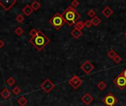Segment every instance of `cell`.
Here are the masks:
<instances>
[{"instance_id": "cell-24", "label": "cell", "mask_w": 126, "mask_h": 106, "mask_svg": "<svg viewBox=\"0 0 126 106\" xmlns=\"http://www.w3.org/2000/svg\"><path fill=\"white\" fill-rule=\"evenodd\" d=\"M79 5H80V2L78 1V0H74V1H72L71 2V6L74 9L76 8H78L79 6Z\"/></svg>"}, {"instance_id": "cell-26", "label": "cell", "mask_w": 126, "mask_h": 106, "mask_svg": "<svg viewBox=\"0 0 126 106\" xmlns=\"http://www.w3.org/2000/svg\"><path fill=\"white\" fill-rule=\"evenodd\" d=\"M88 16L91 18H94L96 16V12L94 11V10L91 9L88 11Z\"/></svg>"}, {"instance_id": "cell-6", "label": "cell", "mask_w": 126, "mask_h": 106, "mask_svg": "<svg viewBox=\"0 0 126 106\" xmlns=\"http://www.w3.org/2000/svg\"><path fill=\"white\" fill-rule=\"evenodd\" d=\"M103 102L106 106H114L117 103V99L112 93H108L103 99Z\"/></svg>"}, {"instance_id": "cell-20", "label": "cell", "mask_w": 126, "mask_h": 106, "mask_svg": "<svg viewBox=\"0 0 126 106\" xmlns=\"http://www.w3.org/2000/svg\"><path fill=\"white\" fill-rule=\"evenodd\" d=\"M6 83L9 86H13L15 83H16V80L13 77H9L7 80H6Z\"/></svg>"}, {"instance_id": "cell-14", "label": "cell", "mask_w": 126, "mask_h": 106, "mask_svg": "<svg viewBox=\"0 0 126 106\" xmlns=\"http://www.w3.org/2000/svg\"><path fill=\"white\" fill-rule=\"evenodd\" d=\"M10 91L8 89V88H4L2 91H1V93H0V95H1V97H2V98H4L5 99H8L9 97H10Z\"/></svg>"}, {"instance_id": "cell-10", "label": "cell", "mask_w": 126, "mask_h": 106, "mask_svg": "<svg viewBox=\"0 0 126 106\" xmlns=\"http://www.w3.org/2000/svg\"><path fill=\"white\" fill-rule=\"evenodd\" d=\"M81 100H82V102H83L85 105H89L91 104V102L94 100V98H93V97H92L90 94L86 93L85 95H83V96L81 97Z\"/></svg>"}, {"instance_id": "cell-28", "label": "cell", "mask_w": 126, "mask_h": 106, "mask_svg": "<svg viewBox=\"0 0 126 106\" xmlns=\"http://www.w3.org/2000/svg\"><path fill=\"white\" fill-rule=\"evenodd\" d=\"M122 58H121L119 55H117L114 58V59H113V61H114L116 63H119L122 61Z\"/></svg>"}, {"instance_id": "cell-31", "label": "cell", "mask_w": 126, "mask_h": 106, "mask_svg": "<svg viewBox=\"0 0 126 106\" xmlns=\"http://www.w3.org/2000/svg\"><path fill=\"white\" fill-rule=\"evenodd\" d=\"M122 73V74L124 75V77L126 78V69H125V70H124Z\"/></svg>"}, {"instance_id": "cell-17", "label": "cell", "mask_w": 126, "mask_h": 106, "mask_svg": "<svg viewBox=\"0 0 126 106\" xmlns=\"http://www.w3.org/2000/svg\"><path fill=\"white\" fill-rule=\"evenodd\" d=\"M91 22H92V24L94 25V26H99V24L101 23V19H100L97 16H95L94 18H92L91 19Z\"/></svg>"}, {"instance_id": "cell-25", "label": "cell", "mask_w": 126, "mask_h": 106, "mask_svg": "<svg viewBox=\"0 0 126 106\" xmlns=\"http://www.w3.org/2000/svg\"><path fill=\"white\" fill-rule=\"evenodd\" d=\"M21 88H20L18 86H16V87L13 89V91H12V92H13L15 95L19 94L21 93Z\"/></svg>"}, {"instance_id": "cell-7", "label": "cell", "mask_w": 126, "mask_h": 106, "mask_svg": "<svg viewBox=\"0 0 126 106\" xmlns=\"http://www.w3.org/2000/svg\"><path fill=\"white\" fill-rule=\"evenodd\" d=\"M69 84L74 88V89H78L82 84H83V80L77 75H74L69 80Z\"/></svg>"}, {"instance_id": "cell-12", "label": "cell", "mask_w": 126, "mask_h": 106, "mask_svg": "<svg viewBox=\"0 0 126 106\" xmlns=\"http://www.w3.org/2000/svg\"><path fill=\"white\" fill-rule=\"evenodd\" d=\"M83 35V33L81 30H79L76 28H74L72 31H71V35L74 38H76V39H78L81 38V36Z\"/></svg>"}, {"instance_id": "cell-4", "label": "cell", "mask_w": 126, "mask_h": 106, "mask_svg": "<svg viewBox=\"0 0 126 106\" xmlns=\"http://www.w3.org/2000/svg\"><path fill=\"white\" fill-rule=\"evenodd\" d=\"M55 87V84L51 81L49 78H46L45 80L41 84V88L46 93L51 92Z\"/></svg>"}, {"instance_id": "cell-16", "label": "cell", "mask_w": 126, "mask_h": 106, "mask_svg": "<svg viewBox=\"0 0 126 106\" xmlns=\"http://www.w3.org/2000/svg\"><path fill=\"white\" fill-rule=\"evenodd\" d=\"M18 104L20 105V106H25L27 104V99L25 98L24 96H21V97H19L18 99Z\"/></svg>"}, {"instance_id": "cell-22", "label": "cell", "mask_w": 126, "mask_h": 106, "mask_svg": "<svg viewBox=\"0 0 126 106\" xmlns=\"http://www.w3.org/2000/svg\"><path fill=\"white\" fill-rule=\"evenodd\" d=\"M15 33L16 35H17L18 36H21L23 33H24V30L21 27V26H18L15 30Z\"/></svg>"}, {"instance_id": "cell-1", "label": "cell", "mask_w": 126, "mask_h": 106, "mask_svg": "<svg viewBox=\"0 0 126 106\" xmlns=\"http://www.w3.org/2000/svg\"><path fill=\"white\" fill-rule=\"evenodd\" d=\"M29 42L38 50L42 51L45 46L50 42L49 38L41 30H38V33L34 37H32Z\"/></svg>"}, {"instance_id": "cell-18", "label": "cell", "mask_w": 126, "mask_h": 106, "mask_svg": "<svg viewBox=\"0 0 126 106\" xmlns=\"http://www.w3.org/2000/svg\"><path fill=\"white\" fill-rule=\"evenodd\" d=\"M30 6H31V8H32V9L33 10H38L40 8H41V3L39 2H38V1H34V2H33V3L30 5Z\"/></svg>"}, {"instance_id": "cell-33", "label": "cell", "mask_w": 126, "mask_h": 106, "mask_svg": "<svg viewBox=\"0 0 126 106\" xmlns=\"http://www.w3.org/2000/svg\"><path fill=\"white\" fill-rule=\"evenodd\" d=\"M0 106H3V105H0Z\"/></svg>"}, {"instance_id": "cell-19", "label": "cell", "mask_w": 126, "mask_h": 106, "mask_svg": "<svg viewBox=\"0 0 126 106\" xmlns=\"http://www.w3.org/2000/svg\"><path fill=\"white\" fill-rule=\"evenodd\" d=\"M106 87H107V85H106V83L105 82H103V81H100V82H99L98 84H97V88H98L100 91H103L104 89L106 88Z\"/></svg>"}, {"instance_id": "cell-23", "label": "cell", "mask_w": 126, "mask_h": 106, "mask_svg": "<svg viewBox=\"0 0 126 106\" xmlns=\"http://www.w3.org/2000/svg\"><path fill=\"white\" fill-rule=\"evenodd\" d=\"M16 21L18 23H22L24 21V16L22 15V14H18L17 16H16Z\"/></svg>"}, {"instance_id": "cell-2", "label": "cell", "mask_w": 126, "mask_h": 106, "mask_svg": "<svg viewBox=\"0 0 126 106\" xmlns=\"http://www.w3.org/2000/svg\"><path fill=\"white\" fill-rule=\"evenodd\" d=\"M61 15L63 20L65 21V23L67 24V25L69 26L74 25V24L77 21H78L81 17V15L71 5L69 6L63 12Z\"/></svg>"}, {"instance_id": "cell-13", "label": "cell", "mask_w": 126, "mask_h": 106, "mask_svg": "<svg viewBox=\"0 0 126 106\" xmlns=\"http://www.w3.org/2000/svg\"><path fill=\"white\" fill-rule=\"evenodd\" d=\"M22 12L24 15H26L27 16H29L32 14V13L33 12V10L32 9L31 6L29 5H25L23 9H22Z\"/></svg>"}, {"instance_id": "cell-5", "label": "cell", "mask_w": 126, "mask_h": 106, "mask_svg": "<svg viewBox=\"0 0 126 106\" xmlns=\"http://www.w3.org/2000/svg\"><path fill=\"white\" fill-rule=\"evenodd\" d=\"M113 82L120 90H123L126 87V78L122 72L114 80Z\"/></svg>"}, {"instance_id": "cell-21", "label": "cell", "mask_w": 126, "mask_h": 106, "mask_svg": "<svg viewBox=\"0 0 126 106\" xmlns=\"http://www.w3.org/2000/svg\"><path fill=\"white\" fill-rule=\"evenodd\" d=\"M108 58H110L111 59H114L117 55V53H116V52L114 50V49H111L108 52Z\"/></svg>"}, {"instance_id": "cell-3", "label": "cell", "mask_w": 126, "mask_h": 106, "mask_svg": "<svg viewBox=\"0 0 126 106\" xmlns=\"http://www.w3.org/2000/svg\"><path fill=\"white\" fill-rule=\"evenodd\" d=\"M49 23L51 24L53 27H55V30H59L66 24L65 21L63 20V17H62V15L58 13H55L49 20Z\"/></svg>"}, {"instance_id": "cell-8", "label": "cell", "mask_w": 126, "mask_h": 106, "mask_svg": "<svg viewBox=\"0 0 126 106\" xmlns=\"http://www.w3.org/2000/svg\"><path fill=\"white\" fill-rule=\"evenodd\" d=\"M81 70L86 74H89L94 69V66L89 61H86L81 66Z\"/></svg>"}, {"instance_id": "cell-29", "label": "cell", "mask_w": 126, "mask_h": 106, "mask_svg": "<svg viewBox=\"0 0 126 106\" xmlns=\"http://www.w3.org/2000/svg\"><path fill=\"white\" fill-rule=\"evenodd\" d=\"M38 33V30L36 29H32L30 31V35L31 37H34L35 35H36V34Z\"/></svg>"}, {"instance_id": "cell-9", "label": "cell", "mask_w": 126, "mask_h": 106, "mask_svg": "<svg viewBox=\"0 0 126 106\" xmlns=\"http://www.w3.org/2000/svg\"><path fill=\"white\" fill-rule=\"evenodd\" d=\"M16 3V0H0V6L5 10H9Z\"/></svg>"}, {"instance_id": "cell-15", "label": "cell", "mask_w": 126, "mask_h": 106, "mask_svg": "<svg viewBox=\"0 0 126 106\" xmlns=\"http://www.w3.org/2000/svg\"><path fill=\"white\" fill-rule=\"evenodd\" d=\"M84 27H85V23L83 21H77L74 25V28H76V29H78L79 30H83Z\"/></svg>"}, {"instance_id": "cell-30", "label": "cell", "mask_w": 126, "mask_h": 106, "mask_svg": "<svg viewBox=\"0 0 126 106\" xmlns=\"http://www.w3.org/2000/svg\"><path fill=\"white\" fill-rule=\"evenodd\" d=\"M5 45V43L2 40H0V48H2Z\"/></svg>"}, {"instance_id": "cell-32", "label": "cell", "mask_w": 126, "mask_h": 106, "mask_svg": "<svg viewBox=\"0 0 126 106\" xmlns=\"http://www.w3.org/2000/svg\"><path fill=\"white\" fill-rule=\"evenodd\" d=\"M124 35H125V37H126V32H125V33H124Z\"/></svg>"}, {"instance_id": "cell-11", "label": "cell", "mask_w": 126, "mask_h": 106, "mask_svg": "<svg viewBox=\"0 0 126 106\" xmlns=\"http://www.w3.org/2000/svg\"><path fill=\"white\" fill-rule=\"evenodd\" d=\"M113 13H114V11H113V10H112L109 6H106V7L102 10V14H103L106 18H109Z\"/></svg>"}, {"instance_id": "cell-27", "label": "cell", "mask_w": 126, "mask_h": 106, "mask_svg": "<svg viewBox=\"0 0 126 106\" xmlns=\"http://www.w3.org/2000/svg\"><path fill=\"white\" fill-rule=\"evenodd\" d=\"M85 26H86V27L87 28H90L91 27V26L93 25L92 24V22H91V20H89V19H88V20H86L85 22Z\"/></svg>"}]
</instances>
